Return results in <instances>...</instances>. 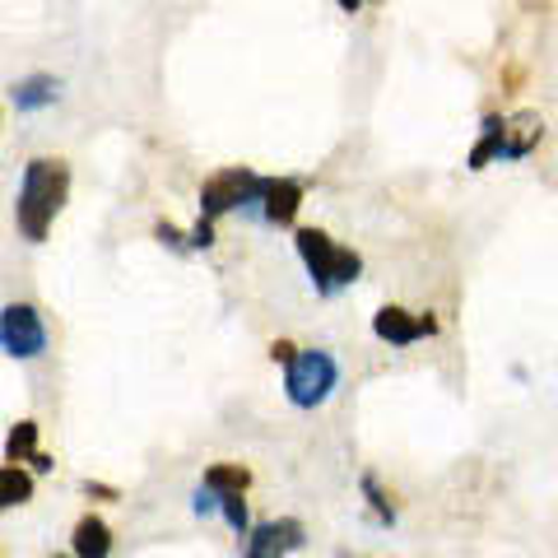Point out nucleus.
Returning <instances> with one entry per match:
<instances>
[{
    "mask_svg": "<svg viewBox=\"0 0 558 558\" xmlns=\"http://www.w3.org/2000/svg\"><path fill=\"white\" fill-rule=\"evenodd\" d=\"M70 196V163L65 159H28L24 163V182H20V205H14V219H20L24 242H47L51 223L65 209Z\"/></svg>",
    "mask_w": 558,
    "mask_h": 558,
    "instance_id": "1",
    "label": "nucleus"
},
{
    "mask_svg": "<svg viewBox=\"0 0 558 558\" xmlns=\"http://www.w3.org/2000/svg\"><path fill=\"white\" fill-rule=\"evenodd\" d=\"M293 242H299V256L312 275V289H317L322 299H336L340 289H349L363 275V256L354 247H340V242L322 229H299Z\"/></svg>",
    "mask_w": 558,
    "mask_h": 558,
    "instance_id": "2",
    "label": "nucleus"
},
{
    "mask_svg": "<svg viewBox=\"0 0 558 558\" xmlns=\"http://www.w3.org/2000/svg\"><path fill=\"white\" fill-rule=\"evenodd\" d=\"M336 381H340L336 354H326V349H303V354L284 368V396H289V405H299V410H317L330 400Z\"/></svg>",
    "mask_w": 558,
    "mask_h": 558,
    "instance_id": "3",
    "label": "nucleus"
},
{
    "mask_svg": "<svg viewBox=\"0 0 558 558\" xmlns=\"http://www.w3.org/2000/svg\"><path fill=\"white\" fill-rule=\"evenodd\" d=\"M260 172L256 168H219L215 178H205L201 182V219H223V215H233V209H256L260 201Z\"/></svg>",
    "mask_w": 558,
    "mask_h": 558,
    "instance_id": "4",
    "label": "nucleus"
},
{
    "mask_svg": "<svg viewBox=\"0 0 558 558\" xmlns=\"http://www.w3.org/2000/svg\"><path fill=\"white\" fill-rule=\"evenodd\" d=\"M0 344H5V354L10 359H38L43 349H47V322H43V312L33 307V303H10L5 312H0Z\"/></svg>",
    "mask_w": 558,
    "mask_h": 558,
    "instance_id": "5",
    "label": "nucleus"
},
{
    "mask_svg": "<svg viewBox=\"0 0 558 558\" xmlns=\"http://www.w3.org/2000/svg\"><path fill=\"white\" fill-rule=\"evenodd\" d=\"M438 317L433 312H405L400 303H387V307H377V317H373V336L381 344H391V349H405V344H418V340H428V336H438Z\"/></svg>",
    "mask_w": 558,
    "mask_h": 558,
    "instance_id": "6",
    "label": "nucleus"
},
{
    "mask_svg": "<svg viewBox=\"0 0 558 558\" xmlns=\"http://www.w3.org/2000/svg\"><path fill=\"white\" fill-rule=\"evenodd\" d=\"M307 545V531L299 517H275V521H256L242 535V558H284L293 549Z\"/></svg>",
    "mask_w": 558,
    "mask_h": 558,
    "instance_id": "7",
    "label": "nucleus"
},
{
    "mask_svg": "<svg viewBox=\"0 0 558 558\" xmlns=\"http://www.w3.org/2000/svg\"><path fill=\"white\" fill-rule=\"evenodd\" d=\"M303 196H307V182H299V178H266V182H260L256 215L266 219L270 229H284V223L299 219Z\"/></svg>",
    "mask_w": 558,
    "mask_h": 558,
    "instance_id": "8",
    "label": "nucleus"
},
{
    "mask_svg": "<svg viewBox=\"0 0 558 558\" xmlns=\"http://www.w3.org/2000/svg\"><path fill=\"white\" fill-rule=\"evenodd\" d=\"M502 149H508V117H502V112H488L484 126H480L475 149L465 154V168L480 172V168H488L494 159H502Z\"/></svg>",
    "mask_w": 558,
    "mask_h": 558,
    "instance_id": "9",
    "label": "nucleus"
},
{
    "mask_svg": "<svg viewBox=\"0 0 558 558\" xmlns=\"http://www.w3.org/2000/svg\"><path fill=\"white\" fill-rule=\"evenodd\" d=\"M545 140V117L521 108L508 117V149H502V159H531L535 145Z\"/></svg>",
    "mask_w": 558,
    "mask_h": 558,
    "instance_id": "10",
    "label": "nucleus"
},
{
    "mask_svg": "<svg viewBox=\"0 0 558 558\" xmlns=\"http://www.w3.org/2000/svg\"><path fill=\"white\" fill-rule=\"evenodd\" d=\"M70 545H75V558H108L112 554V526L98 512H84L70 531Z\"/></svg>",
    "mask_w": 558,
    "mask_h": 558,
    "instance_id": "11",
    "label": "nucleus"
},
{
    "mask_svg": "<svg viewBox=\"0 0 558 558\" xmlns=\"http://www.w3.org/2000/svg\"><path fill=\"white\" fill-rule=\"evenodd\" d=\"M57 98H61V80L57 75H28V80L14 84V108L20 112H43Z\"/></svg>",
    "mask_w": 558,
    "mask_h": 558,
    "instance_id": "12",
    "label": "nucleus"
},
{
    "mask_svg": "<svg viewBox=\"0 0 558 558\" xmlns=\"http://www.w3.org/2000/svg\"><path fill=\"white\" fill-rule=\"evenodd\" d=\"M205 484L215 488V494H247L252 488V470L238 465V461H219L205 470Z\"/></svg>",
    "mask_w": 558,
    "mask_h": 558,
    "instance_id": "13",
    "label": "nucleus"
},
{
    "mask_svg": "<svg viewBox=\"0 0 558 558\" xmlns=\"http://www.w3.org/2000/svg\"><path fill=\"white\" fill-rule=\"evenodd\" d=\"M33 457H38V424H33V418H20L5 438V465H20Z\"/></svg>",
    "mask_w": 558,
    "mask_h": 558,
    "instance_id": "14",
    "label": "nucleus"
},
{
    "mask_svg": "<svg viewBox=\"0 0 558 558\" xmlns=\"http://www.w3.org/2000/svg\"><path fill=\"white\" fill-rule=\"evenodd\" d=\"M33 498V475L24 465H5L0 470V508H24Z\"/></svg>",
    "mask_w": 558,
    "mask_h": 558,
    "instance_id": "15",
    "label": "nucleus"
},
{
    "mask_svg": "<svg viewBox=\"0 0 558 558\" xmlns=\"http://www.w3.org/2000/svg\"><path fill=\"white\" fill-rule=\"evenodd\" d=\"M359 488H363V498L373 502V517L381 521V526H396V502L387 498V488L377 484V475H373V470H368V475L359 480Z\"/></svg>",
    "mask_w": 558,
    "mask_h": 558,
    "instance_id": "16",
    "label": "nucleus"
},
{
    "mask_svg": "<svg viewBox=\"0 0 558 558\" xmlns=\"http://www.w3.org/2000/svg\"><path fill=\"white\" fill-rule=\"evenodd\" d=\"M219 512H223V521L238 531V535H247L256 521L247 517V494H219Z\"/></svg>",
    "mask_w": 558,
    "mask_h": 558,
    "instance_id": "17",
    "label": "nucleus"
},
{
    "mask_svg": "<svg viewBox=\"0 0 558 558\" xmlns=\"http://www.w3.org/2000/svg\"><path fill=\"white\" fill-rule=\"evenodd\" d=\"M154 238H159L163 247H172V252H191V229H178V223H168V219L154 223Z\"/></svg>",
    "mask_w": 558,
    "mask_h": 558,
    "instance_id": "18",
    "label": "nucleus"
},
{
    "mask_svg": "<svg viewBox=\"0 0 558 558\" xmlns=\"http://www.w3.org/2000/svg\"><path fill=\"white\" fill-rule=\"evenodd\" d=\"M215 247V219H196V229H191V252H209Z\"/></svg>",
    "mask_w": 558,
    "mask_h": 558,
    "instance_id": "19",
    "label": "nucleus"
},
{
    "mask_svg": "<svg viewBox=\"0 0 558 558\" xmlns=\"http://www.w3.org/2000/svg\"><path fill=\"white\" fill-rule=\"evenodd\" d=\"M80 494H84V498H98V502H117V498H121V488L98 484V480H84V484H80Z\"/></svg>",
    "mask_w": 558,
    "mask_h": 558,
    "instance_id": "20",
    "label": "nucleus"
},
{
    "mask_svg": "<svg viewBox=\"0 0 558 558\" xmlns=\"http://www.w3.org/2000/svg\"><path fill=\"white\" fill-rule=\"evenodd\" d=\"M299 354H303V349H299V344H293V340H275V344H270V359L279 363V368H289V363H293V359H299Z\"/></svg>",
    "mask_w": 558,
    "mask_h": 558,
    "instance_id": "21",
    "label": "nucleus"
},
{
    "mask_svg": "<svg viewBox=\"0 0 558 558\" xmlns=\"http://www.w3.org/2000/svg\"><path fill=\"white\" fill-rule=\"evenodd\" d=\"M336 5H340L344 14H359L363 5H377V0H336Z\"/></svg>",
    "mask_w": 558,
    "mask_h": 558,
    "instance_id": "22",
    "label": "nucleus"
},
{
    "mask_svg": "<svg viewBox=\"0 0 558 558\" xmlns=\"http://www.w3.org/2000/svg\"><path fill=\"white\" fill-rule=\"evenodd\" d=\"M521 5H526V10H545L549 0H521Z\"/></svg>",
    "mask_w": 558,
    "mask_h": 558,
    "instance_id": "23",
    "label": "nucleus"
},
{
    "mask_svg": "<svg viewBox=\"0 0 558 558\" xmlns=\"http://www.w3.org/2000/svg\"><path fill=\"white\" fill-rule=\"evenodd\" d=\"M57 558H65V554H57Z\"/></svg>",
    "mask_w": 558,
    "mask_h": 558,
    "instance_id": "24",
    "label": "nucleus"
}]
</instances>
